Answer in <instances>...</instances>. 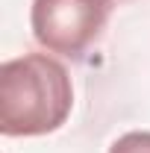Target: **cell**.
Returning a JSON list of instances; mask_svg holds the SVG:
<instances>
[{
	"mask_svg": "<svg viewBox=\"0 0 150 153\" xmlns=\"http://www.w3.org/2000/svg\"><path fill=\"white\" fill-rule=\"evenodd\" d=\"M74 109L68 68L47 53H27L0 65V133L9 138L47 135Z\"/></svg>",
	"mask_w": 150,
	"mask_h": 153,
	"instance_id": "1",
	"label": "cell"
},
{
	"mask_svg": "<svg viewBox=\"0 0 150 153\" xmlns=\"http://www.w3.org/2000/svg\"><path fill=\"white\" fill-rule=\"evenodd\" d=\"M112 0H33L30 27L47 53L79 59L106 30Z\"/></svg>",
	"mask_w": 150,
	"mask_h": 153,
	"instance_id": "2",
	"label": "cell"
},
{
	"mask_svg": "<svg viewBox=\"0 0 150 153\" xmlns=\"http://www.w3.org/2000/svg\"><path fill=\"white\" fill-rule=\"evenodd\" d=\"M109 153H150V133H124L112 141Z\"/></svg>",
	"mask_w": 150,
	"mask_h": 153,
	"instance_id": "3",
	"label": "cell"
}]
</instances>
